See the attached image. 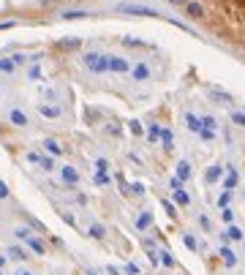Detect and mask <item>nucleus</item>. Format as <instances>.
<instances>
[{"instance_id": "f257e3e1", "label": "nucleus", "mask_w": 245, "mask_h": 275, "mask_svg": "<svg viewBox=\"0 0 245 275\" xmlns=\"http://www.w3.org/2000/svg\"><path fill=\"white\" fill-rule=\"evenodd\" d=\"M82 63H85L88 71H93V74H106V71H109V58L98 55V52H88L82 58Z\"/></svg>"}, {"instance_id": "f03ea898", "label": "nucleus", "mask_w": 245, "mask_h": 275, "mask_svg": "<svg viewBox=\"0 0 245 275\" xmlns=\"http://www.w3.org/2000/svg\"><path fill=\"white\" fill-rule=\"evenodd\" d=\"M117 11L120 14H136V17H161L155 8H147V6H136V3H117Z\"/></svg>"}, {"instance_id": "7ed1b4c3", "label": "nucleus", "mask_w": 245, "mask_h": 275, "mask_svg": "<svg viewBox=\"0 0 245 275\" xmlns=\"http://www.w3.org/2000/svg\"><path fill=\"white\" fill-rule=\"evenodd\" d=\"M183 8H185V17L193 19V22H202V19H204V6H202V3H196V0H188Z\"/></svg>"}, {"instance_id": "20e7f679", "label": "nucleus", "mask_w": 245, "mask_h": 275, "mask_svg": "<svg viewBox=\"0 0 245 275\" xmlns=\"http://www.w3.org/2000/svg\"><path fill=\"white\" fill-rule=\"evenodd\" d=\"M109 71H115V74H128L131 63L125 58H120V55H112L109 58Z\"/></svg>"}, {"instance_id": "39448f33", "label": "nucleus", "mask_w": 245, "mask_h": 275, "mask_svg": "<svg viewBox=\"0 0 245 275\" xmlns=\"http://www.w3.org/2000/svg\"><path fill=\"white\" fill-rule=\"evenodd\" d=\"M207 95H210V101H215V104H221V106H232L234 104L232 95L223 93V90H218V88H210V90H207Z\"/></svg>"}, {"instance_id": "423d86ee", "label": "nucleus", "mask_w": 245, "mask_h": 275, "mask_svg": "<svg viewBox=\"0 0 245 275\" xmlns=\"http://www.w3.org/2000/svg\"><path fill=\"white\" fill-rule=\"evenodd\" d=\"M131 76H134L136 82H147V79H150V65H147L145 60H142V63H136L134 68H131Z\"/></svg>"}, {"instance_id": "0eeeda50", "label": "nucleus", "mask_w": 245, "mask_h": 275, "mask_svg": "<svg viewBox=\"0 0 245 275\" xmlns=\"http://www.w3.org/2000/svg\"><path fill=\"white\" fill-rule=\"evenodd\" d=\"M79 47H82V38H74V35H68V38H60V41H58L60 52H76Z\"/></svg>"}, {"instance_id": "6e6552de", "label": "nucleus", "mask_w": 245, "mask_h": 275, "mask_svg": "<svg viewBox=\"0 0 245 275\" xmlns=\"http://www.w3.org/2000/svg\"><path fill=\"white\" fill-rule=\"evenodd\" d=\"M60 177H63L65 185H76V183H79V172H76L74 166H60Z\"/></svg>"}, {"instance_id": "1a4fd4ad", "label": "nucleus", "mask_w": 245, "mask_h": 275, "mask_svg": "<svg viewBox=\"0 0 245 275\" xmlns=\"http://www.w3.org/2000/svg\"><path fill=\"white\" fill-rule=\"evenodd\" d=\"M237 180H240L237 169L229 164V166H226V180H223V188H226V191H234V188H237Z\"/></svg>"}, {"instance_id": "9d476101", "label": "nucleus", "mask_w": 245, "mask_h": 275, "mask_svg": "<svg viewBox=\"0 0 245 275\" xmlns=\"http://www.w3.org/2000/svg\"><path fill=\"white\" fill-rule=\"evenodd\" d=\"M8 120H11V125H17V128H25V125H28V115H25L22 109H11L8 112Z\"/></svg>"}, {"instance_id": "9b49d317", "label": "nucleus", "mask_w": 245, "mask_h": 275, "mask_svg": "<svg viewBox=\"0 0 245 275\" xmlns=\"http://www.w3.org/2000/svg\"><path fill=\"white\" fill-rule=\"evenodd\" d=\"M221 237H223V240H234V243H240V240H243V229L234 226V223H229V229L221 234Z\"/></svg>"}, {"instance_id": "f8f14e48", "label": "nucleus", "mask_w": 245, "mask_h": 275, "mask_svg": "<svg viewBox=\"0 0 245 275\" xmlns=\"http://www.w3.org/2000/svg\"><path fill=\"white\" fill-rule=\"evenodd\" d=\"M44 150H47L49 155H63V147H60V142L52 139V136H49V139H44Z\"/></svg>"}, {"instance_id": "ddd939ff", "label": "nucleus", "mask_w": 245, "mask_h": 275, "mask_svg": "<svg viewBox=\"0 0 245 275\" xmlns=\"http://www.w3.org/2000/svg\"><path fill=\"white\" fill-rule=\"evenodd\" d=\"M221 259H223V264H226V267H237V253H234L232 248L223 245L221 248Z\"/></svg>"}, {"instance_id": "4468645a", "label": "nucleus", "mask_w": 245, "mask_h": 275, "mask_svg": "<svg viewBox=\"0 0 245 275\" xmlns=\"http://www.w3.org/2000/svg\"><path fill=\"white\" fill-rule=\"evenodd\" d=\"M38 112H41L44 117H49V120L60 117V106H52V104H38Z\"/></svg>"}, {"instance_id": "2eb2a0df", "label": "nucleus", "mask_w": 245, "mask_h": 275, "mask_svg": "<svg viewBox=\"0 0 245 275\" xmlns=\"http://www.w3.org/2000/svg\"><path fill=\"white\" fill-rule=\"evenodd\" d=\"M185 125H188V131L199 134V131H202V117H196V115H191V112H188V115H185Z\"/></svg>"}, {"instance_id": "dca6fc26", "label": "nucleus", "mask_w": 245, "mask_h": 275, "mask_svg": "<svg viewBox=\"0 0 245 275\" xmlns=\"http://www.w3.org/2000/svg\"><path fill=\"white\" fill-rule=\"evenodd\" d=\"M150 226H153V213H142V215L136 218V229H139V232H147Z\"/></svg>"}, {"instance_id": "f3484780", "label": "nucleus", "mask_w": 245, "mask_h": 275, "mask_svg": "<svg viewBox=\"0 0 245 275\" xmlns=\"http://www.w3.org/2000/svg\"><path fill=\"white\" fill-rule=\"evenodd\" d=\"M161 145H163V150H172V147H175V134H172L169 128H161Z\"/></svg>"}, {"instance_id": "a211bd4d", "label": "nucleus", "mask_w": 245, "mask_h": 275, "mask_svg": "<svg viewBox=\"0 0 245 275\" xmlns=\"http://www.w3.org/2000/svg\"><path fill=\"white\" fill-rule=\"evenodd\" d=\"M221 175H223V166H210V169L204 172V180H207V183H218V180H221Z\"/></svg>"}, {"instance_id": "6ab92c4d", "label": "nucleus", "mask_w": 245, "mask_h": 275, "mask_svg": "<svg viewBox=\"0 0 245 275\" xmlns=\"http://www.w3.org/2000/svg\"><path fill=\"white\" fill-rule=\"evenodd\" d=\"M191 164H188V161H180V164H177V177H180V180H191Z\"/></svg>"}, {"instance_id": "aec40b11", "label": "nucleus", "mask_w": 245, "mask_h": 275, "mask_svg": "<svg viewBox=\"0 0 245 275\" xmlns=\"http://www.w3.org/2000/svg\"><path fill=\"white\" fill-rule=\"evenodd\" d=\"M175 205H180V207H188V205H191V196H188L183 188H177V191H175Z\"/></svg>"}, {"instance_id": "412c9836", "label": "nucleus", "mask_w": 245, "mask_h": 275, "mask_svg": "<svg viewBox=\"0 0 245 275\" xmlns=\"http://www.w3.org/2000/svg\"><path fill=\"white\" fill-rule=\"evenodd\" d=\"M60 17H63L65 22H74V19H85V17H90V14L88 11H76V8H74V11H63Z\"/></svg>"}, {"instance_id": "4be33fe9", "label": "nucleus", "mask_w": 245, "mask_h": 275, "mask_svg": "<svg viewBox=\"0 0 245 275\" xmlns=\"http://www.w3.org/2000/svg\"><path fill=\"white\" fill-rule=\"evenodd\" d=\"M28 245L33 248V251L38 253V256H44V253H47V245H44V243H41L38 237H30V240H28Z\"/></svg>"}, {"instance_id": "5701e85b", "label": "nucleus", "mask_w": 245, "mask_h": 275, "mask_svg": "<svg viewBox=\"0 0 245 275\" xmlns=\"http://www.w3.org/2000/svg\"><path fill=\"white\" fill-rule=\"evenodd\" d=\"M183 245H185L188 251H199V243H196V237H193L191 232H188V234H183Z\"/></svg>"}, {"instance_id": "b1692460", "label": "nucleus", "mask_w": 245, "mask_h": 275, "mask_svg": "<svg viewBox=\"0 0 245 275\" xmlns=\"http://www.w3.org/2000/svg\"><path fill=\"white\" fill-rule=\"evenodd\" d=\"M14 68H17V63L11 58H0V71L3 74H14Z\"/></svg>"}, {"instance_id": "393cba45", "label": "nucleus", "mask_w": 245, "mask_h": 275, "mask_svg": "<svg viewBox=\"0 0 245 275\" xmlns=\"http://www.w3.org/2000/svg\"><path fill=\"white\" fill-rule=\"evenodd\" d=\"M147 139H150V142L161 139V125H158V123H150V128H147Z\"/></svg>"}, {"instance_id": "a878e982", "label": "nucleus", "mask_w": 245, "mask_h": 275, "mask_svg": "<svg viewBox=\"0 0 245 275\" xmlns=\"http://www.w3.org/2000/svg\"><path fill=\"white\" fill-rule=\"evenodd\" d=\"M38 166H41L44 172H52V169H55V161L49 158V155H38Z\"/></svg>"}, {"instance_id": "bb28decb", "label": "nucleus", "mask_w": 245, "mask_h": 275, "mask_svg": "<svg viewBox=\"0 0 245 275\" xmlns=\"http://www.w3.org/2000/svg\"><path fill=\"white\" fill-rule=\"evenodd\" d=\"M8 256H11V259H17V262H25V259H28V253H25L22 248L11 245V248H8Z\"/></svg>"}, {"instance_id": "cd10ccee", "label": "nucleus", "mask_w": 245, "mask_h": 275, "mask_svg": "<svg viewBox=\"0 0 245 275\" xmlns=\"http://www.w3.org/2000/svg\"><path fill=\"white\" fill-rule=\"evenodd\" d=\"M104 234H106L104 226H98V223H93V226H90V237H93V240H104Z\"/></svg>"}, {"instance_id": "c85d7f7f", "label": "nucleus", "mask_w": 245, "mask_h": 275, "mask_svg": "<svg viewBox=\"0 0 245 275\" xmlns=\"http://www.w3.org/2000/svg\"><path fill=\"white\" fill-rule=\"evenodd\" d=\"M158 259H161L163 267H175V256H172L169 251H161V253H158Z\"/></svg>"}, {"instance_id": "c756f323", "label": "nucleus", "mask_w": 245, "mask_h": 275, "mask_svg": "<svg viewBox=\"0 0 245 275\" xmlns=\"http://www.w3.org/2000/svg\"><path fill=\"white\" fill-rule=\"evenodd\" d=\"M199 139H202V142H213V139H215V128H204V125H202V131H199Z\"/></svg>"}, {"instance_id": "7c9ffc66", "label": "nucleus", "mask_w": 245, "mask_h": 275, "mask_svg": "<svg viewBox=\"0 0 245 275\" xmlns=\"http://www.w3.org/2000/svg\"><path fill=\"white\" fill-rule=\"evenodd\" d=\"M229 117H232V123L237 125V128H245V112H232Z\"/></svg>"}, {"instance_id": "2f4dec72", "label": "nucleus", "mask_w": 245, "mask_h": 275, "mask_svg": "<svg viewBox=\"0 0 245 275\" xmlns=\"http://www.w3.org/2000/svg\"><path fill=\"white\" fill-rule=\"evenodd\" d=\"M128 128H131V134H134V136H142V134H145V128H142V123H139V120H131V123H128Z\"/></svg>"}, {"instance_id": "473e14b6", "label": "nucleus", "mask_w": 245, "mask_h": 275, "mask_svg": "<svg viewBox=\"0 0 245 275\" xmlns=\"http://www.w3.org/2000/svg\"><path fill=\"white\" fill-rule=\"evenodd\" d=\"M109 175H106V172H95V185H109Z\"/></svg>"}, {"instance_id": "72a5a7b5", "label": "nucleus", "mask_w": 245, "mask_h": 275, "mask_svg": "<svg viewBox=\"0 0 245 275\" xmlns=\"http://www.w3.org/2000/svg\"><path fill=\"white\" fill-rule=\"evenodd\" d=\"M229 199H232V191H223L221 196H218V207H221V210H223V207H229Z\"/></svg>"}, {"instance_id": "f704fd0d", "label": "nucleus", "mask_w": 245, "mask_h": 275, "mask_svg": "<svg viewBox=\"0 0 245 275\" xmlns=\"http://www.w3.org/2000/svg\"><path fill=\"white\" fill-rule=\"evenodd\" d=\"M221 218H223V223H232V221H234V210H232V207H223V210H221Z\"/></svg>"}, {"instance_id": "c9c22d12", "label": "nucleus", "mask_w": 245, "mask_h": 275, "mask_svg": "<svg viewBox=\"0 0 245 275\" xmlns=\"http://www.w3.org/2000/svg\"><path fill=\"white\" fill-rule=\"evenodd\" d=\"M14 234H17L19 240H25V243H28L30 237H33V234H30V229H25V226H19V229H17V232H14Z\"/></svg>"}, {"instance_id": "e433bc0d", "label": "nucleus", "mask_w": 245, "mask_h": 275, "mask_svg": "<svg viewBox=\"0 0 245 275\" xmlns=\"http://www.w3.org/2000/svg\"><path fill=\"white\" fill-rule=\"evenodd\" d=\"M122 44H125V47H145V41H139V38H131V35H128V38H122Z\"/></svg>"}, {"instance_id": "4c0bfd02", "label": "nucleus", "mask_w": 245, "mask_h": 275, "mask_svg": "<svg viewBox=\"0 0 245 275\" xmlns=\"http://www.w3.org/2000/svg\"><path fill=\"white\" fill-rule=\"evenodd\" d=\"M28 76H30V79H41V65H38V63H35V65H30Z\"/></svg>"}, {"instance_id": "58836bf2", "label": "nucleus", "mask_w": 245, "mask_h": 275, "mask_svg": "<svg viewBox=\"0 0 245 275\" xmlns=\"http://www.w3.org/2000/svg\"><path fill=\"white\" fill-rule=\"evenodd\" d=\"M161 205H163V210L169 213V215H172V218H175V215H177V213H175V202H169V199H163V202H161Z\"/></svg>"}, {"instance_id": "ea45409f", "label": "nucleus", "mask_w": 245, "mask_h": 275, "mask_svg": "<svg viewBox=\"0 0 245 275\" xmlns=\"http://www.w3.org/2000/svg\"><path fill=\"white\" fill-rule=\"evenodd\" d=\"M131 193H134V196H145V185H142V183H134V185H131Z\"/></svg>"}, {"instance_id": "a19ab883", "label": "nucleus", "mask_w": 245, "mask_h": 275, "mask_svg": "<svg viewBox=\"0 0 245 275\" xmlns=\"http://www.w3.org/2000/svg\"><path fill=\"white\" fill-rule=\"evenodd\" d=\"M202 125H204V128H215V117H213V115L202 117Z\"/></svg>"}, {"instance_id": "79ce46f5", "label": "nucleus", "mask_w": 245, "mask_h": 275, "mask_svg": "<svg viewBox=\"0 0 245 275\" xmlns=\"http://www.w3.org/2000/svg\"><path fill=\"white\" fill-rule=\"evenodd\" d=\"M95 169H98V172H106V169H109V161H106V158H98V161H95Z\"/></svg>"}, {"instance_id": "37998d69", "label": "nucleus", "mask_w": 245, "mask_h": 275, "mask_svg": "<svg viewBox=\"0 0 245 275\" xmlns=\"http://www.w3.org/2000/svg\"><path fill=\"white\" fill-rule=\"evenodd\" d=\"M199 226H202L204 232H210V218H207V215H199Z\"/></svg>"}, {"instance_id": "c03bdc74", "label": "nucleus", "mask_w": 245, "mask_h": 275, "mask_svg": "<svg viewBox=\"0 0 245 275\" xmlns=\"http://www.w3.org/2000/svg\"><path fill=\"white\" fill-rule=\"evenodd\" d=\"M169 185H172V191H177V188H183V180H180V177H172Z\"/></svg>"}, {"instance_id": "a18cd8bd", "label": "nucleus", "mask_w": 245, "mask_h": 275, "mask_svg": "<svg viewBox=\"0 0 245 275\" xmlns=\"http://www.w3.org/2000/svg\"><path fill=\"white\" fill-rule=\"evenodd\" d=\"M6 196H8V185L0 180V199H6Z\"/></svg>"}, {"instance_id": "49530a36", "label": "nucleus", "mask_w": 245, "mask_h": 275, "mask_svg": "<svg viewBox=\"0 0 245 275\" xmlns=\"http://www.w3.org/2000/svg\"><path fill=\"white\" fill-rule=\"evenodd\" d=\"M44 98H49V101H55V98H58V93H55V90H44Z\"/></svg>"}, {"instance_id": "de8ad7c7", "label": "nucleus", "mask_w": 245, "mask_h": 275, "mask_svg": "<svg viewBox=\"0 0 245 275\" xmlns=\"http://www.w3.org/2000/svg\"><path fill=\"white\" fill-rule=\"evenodd\" d=\"M11 60H14V63H17V65H22V63H25V60H28V58H25V55H14Z\"/></svg>"}, {"instance_id": "09e8293b", "label": "nucleus", "mask_w": 245, "mask_h": 275, "mask_svg": "<svg viewBox=\"0 0 245 275\" xmlns=\"http://www.w3.org/2000/svg\"><path fill=\"white\" fill-rule=\"evenodd\" d=\"M106 131H109L112 136H120V128H115V125H106Z\"/></svg>"}, {"instance_id": "8fccbe9b", "label": "nucleus", "mask_w": 245, "mask_h": 275, "mask_svg": "<svg viewBox=\"0 0 245 275\" xmlns=\"http://www.w3.org/2000/svg\"><path fill=\"white\" fill-rule=\"evenodd\" d=\"M63 221L68 223V226H74V215H68V213H63Z\"/></svg>"}, {"instance_id": "3c124183", "label": "nucleus", "mask_w": 245, "mask_h": 275, "mask_svg": "<svg viewBox=\"0 0 245 275\" xmlns=\"http://www.w3.org/2000/svg\"><path fill=\"white\" fill-rule=\"evenodd\" d=\"M30 226H33V229H38V232H44V226H41V223L35 221V218H30Z\"/></svg>"}, {"instance_id": "603ef678", "label": "nucleus", "mask_w": 245, "mask_h": 275, "mask_svg": "<svg viewBox=\"0 0 245 275\" xmlns=\"http://www.w3.org/2000/svg\"><path fill=\"white\" fill-rule=\"evenodd\" d=\"M17 22H0V30H11Z\"/></svg>"}, {"instance_id": "864d4df0", "label": "nucleus", "mask_w": 245, "mask_h": 275, "mask_svg": "<svg viewBox=\"0 0 245 275\" xmlns=\"http://www.w3.org/2000/svg\"><path fill=\"white\" fill-rule=\"evenodd\" d=\"M106 273H109V275H122L120 270H117V267H112V264H109V267H106Z\"/></svg>"}, {"instance_id": "5fc2aeb1", "label": "nucleus", "mask_w": 245, "mask_h": 275, "mask_svg": "<svg viewBox=\"0 0 245 275\" xmlns=\"http://www.w3.org/2000/svg\"><path fill=\"white\" fill-rule=\"evenodd\" d=\"M166 3H172V6H185L188 0H166Z\"/></svg>"}, {"instance_id": "6e6d98bb", "label": "nucleus", "mask_w": 245, "mask_h": 275, "mask_svg": "<svg viewBox=\"0 0 245 275\" xmlns=\"http://www.w3.org/2000/svg\"><path fill=\"white\" fill-rule=\"evenodd\" d=\"M19 275H33V273H19Z\"/></svg>"}]
</instances>
